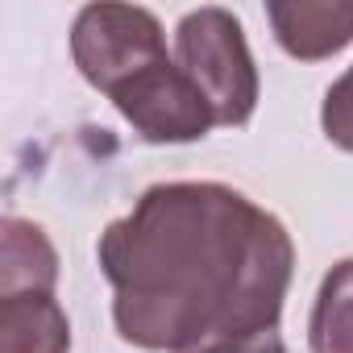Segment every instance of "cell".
<instances>
[{
  "mask_svg": "<svg viewBox=\"0 0 353 353\" xmlns=\"http://www.w3.org/2000/svg\"><path fill=\"white\" fill-rule=\"evenodd\" d=\"M174 63L200 88L216 125L237 129L254 117L262 83H258L245 30L229 9L204 5L174 26Z\"/></svg>",
  "mask_w": 353,
  "mask_h": 353,
  "instance_id": "2",
  "label": "cell"
},
{
  "mask_svg": "<svg viewBox=\"0 0 353 353\" xmlns=\"http://www.w3.org/2000/svg\"><path fill=\"white\" fill-rule=\"evenodd\" d=\"M0 353H71V320L54 295H0Z\"/></svg>",
  "mask_w": 353,
  "mask_h": 353,
  "instance_id": "7",
  "label": "cell"
},
{
  "mask_svg": "<svg viewBox=\"0 0 353 353\" xmlns=\"http://www.w3.org/2000/svg\"><path fill=\"white\" fill-rule=\"evenodd\" d=\"M188 353H287V345H283L279 328H270V332H250V336H221V341H208Z\"/></svg>",
  "mask_w": 353,
  "mask_h": 353,
  "instance_id": "10",
  "label": "cell"
},
{
  "mask_svg": "<svg viewBox=\"0 0 353 353\" xmlns=\"http://www.w3.org/2000/svg\"><path fill=\"white\" fill-rule=\"evenodd\" d=\"M307 349L353 353V258H341L324 274L307 316Z\"/></svg>",
  "mask_w": 353,
  "mask_h": 353,
  "instance_id": "8",
  "label": "cell"
},
{
  "mask_svg": "<svg viewBox=\"0 0 353 353\" xmlns=\"http://www.w3.org/2000/svg\"><path fill=\"white\" fill-rule=\"evenodd\" d=\"M125 345L188 353L279 328L295 274L287 225L229 183H154L96 245Z\"/></svg>",
  "mask_w": 353,
  "mask_h": 353,
  "instance_id": "1",
  "label": "cell"
},
{
  "mask_svg": "<svg viewBox=\"0 0 353 353\" xmlns=\"http://www.w3.org/2000/svg\"><path fill=\"white\" fill-rule=\"evenodd\" d=\"M108 100L133 125V133L150 145H188V141L208 137V129L216 125L208 100L179 71L174 59H162L150 71L133 75Z\"/></svg>",
  "mask_w": 353,
  "mask_h": 353,
  "instance_id": "4",
  "label": "cell"
},
{
  "mask_svg": "<svg viewBox=\"0 0 353 353\" xmlns=\"http://www.w3.org/2000/svg\"><path fill=\"white\" fill-rule=\"evenodd\" d=\"M266 21L291 59L320 63L353 42V0H270Z\"/></svg>",
  "mask_w": 353,
  "mask_h": 353,
  "instance_id": "5",
  "label": "cell"
},
{
  "mask_svg": "<svg viewBox=\"0 0 353 353\" xmlns=\"http://www.w3.org/2000/svg\"><path fill=\"white\" fill-rule=\"evenodd\" d=\"M320 129L336 150L353 154V67H345L328 83L324 104H320Z\"/></svg>",
  "mask_w": 353,
  "mask_h": 353,
  "instance_id": "9",
  "label": "cell"
},
{
  "mask_svg": "<svg viewBox=\"0 0 353 353\" xmlns=\"http://www.w3.org/2000/svg\"><path fill=\"white\" fill-rule=\"evenodd\" d=\"M71 59L79 75L112 96L133 75L150 71L166 54L162 21L141 5H83L71 26Z\"/></svg>",
  "mask_w": 353,
  "mask_h": 353,
  "instance_id": "3",
  "label": "cell"
},
{
  "mask_svg": "<svg viewBox=\"0 0 353 353\" xmlns=\"http://www.w3.org/2000/svg\"><path fill=\"white\" fill-rule=\"evenodd\" d=\"M59 254L42 225L5 216L0 225V295H54Z\"/></svg>",
  "mask_w": 353,
  "mask_h": 353,
  "instance_id": "6",
  "label": "cell"
}]
</instances>
